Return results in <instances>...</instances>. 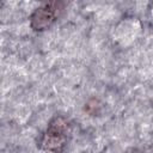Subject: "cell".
<instances>
[{
    "label": "cell",
    "instance_id": "7a4b0ae2",
    "mask_svg": "<svg viewBox=\"0 0 153 153\" xmlns=\"http://www.w3.org/2000/svg\"><path fill=\"white\" fill-rule=\"evenodd\" d=\"M65 2L53 1L38 7L31 16V26L36 31H42L49 27L62 13Z\"/></svg>",
    "mask_w": 153,
    "mask_h": 153
},
{
    "label": "cell",
    "instance_id": "3957f363",
    "mask_svg": "<svg viewBox=\"0 0 153 153\" xmlns=\"http://www.w3.org/2000/svg\"><path fill=\"white\" fill-rule=\"evenodd\" d=\"M130 153H137V152H136V151H133V152H130Z\"/></svg>",
    "mask_w": 153,
    "mask_h": 153
},
{
    "label": "cell",
    "instance_id": "6da1fadb",
    "mask_svg": "<svg viewBox=\"0 0 153 153\" xmlns=\"http://www.w3.org/2000/svg\"><path fill=\"white\" fill-rule=\"evenodd\" d=\"M71 134V126L68 121L61 116L55 117L48 126L39 143L41 148L47 153H62L68 136Z\"/></svg>",
    "mask_w": 153,
    "mask_h": 153
}]
</instances>
